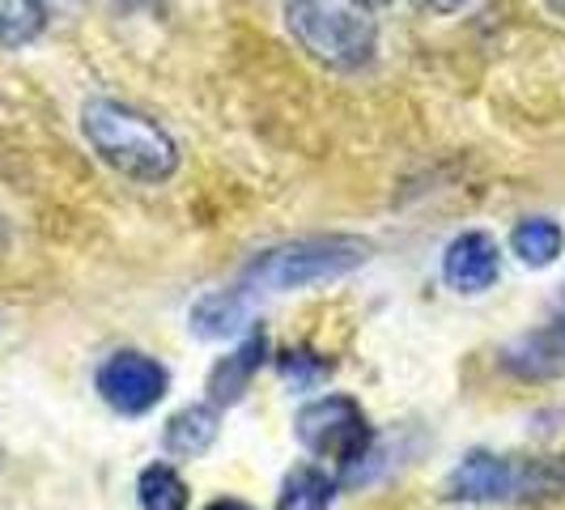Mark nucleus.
<instances>
[{
  "label": "nucleus",
  "mask_w": 565,
  "mask_h": 510,
  "mask_svg": "<svg viewBox=\"0 0 565 510\" xmlns=\"http://www.w3.org/2000/svg\"><path fill=\"white\" fill-rule=\"evenodd\" d=\"M82 137L124 179L167 183L179 170V145L158 119L115 98H89L82 107Z\"/></svg>",
  "instance_id": "obj_1"
},
{
  "label": "nucleus",
  "mask_w": 565,
  "mask_h": 510,
  "mask_svg": "<svg viewBox=\"0 0 565 510\" xmlns=\"http://www.w3.org/2000/svg\"><path fill=\"white\" fill-rule=\"evenodd\" d=\"M285 26L307 56L337 73L370 68L379 56V22L353 0H285Z\"/></svg>",
  "instance_id": "obj_2"
},
{
  "label": "nucleus",
  "mask_w": 565,
  "mask_h": 510,
  "mask_svg": "<svg viewBox=\"0 0 565 510\" xmlns=\"http://www.w3.org/2000/svg\"><path fill=\"white\" fill-rule=\"evenodd\" d=\"M370 259V243L353 234H315V238H294L281 247L259 252L243 268L238 285L264 294H289V289H307L319 281H340L349 273H358Z\"/></svg>",
  "instance_id": "obj_3"
},
{
  "label": "nucleus",
  "mask_w": 565,
  "mask_h": 510,
  "mask_svg": "<svg viewBox=\"0 0 565 510\" xmlns=\"http://www.w3.org/2000/svg\"><path fill=\"white\" fill-rule=\"evenodd\" d=\"M298 443L319 459H332L340 481H358L362 464L374 455V425L353 396H319L298 413Z\"/></svg>",
  "instance_id": "obj_4"
},
{
  "label": "nucleus",
  "mask_w": 565,
  "mask_h": 510,
  "mask_svg": "<svg viewBox=\"0 0 565 510\" xmlns=\"http://www.w3.org/2000/svg\"><path fill=\"white\" fill-rule=\"evenodd\" d=\"M98 396L111 404L124 417H141L149 408H158L170 387V374L158 358H149L141 349H119L98 366Z\"/></svg>",
  "instance_id": "obj_5"
},
{
  "label": "nucleus",
  "mask_w": 565,
  "mask_h": 510,
  "mask_svg": "<svg viewBox=\"0 0 565 510\" xmlns=\"http://www.w3.org/2000/svg\"><path fill=\"white\" fill-rule=\"evenodd\" d=\"M510 489H514V455L468 451L463 464H455V472L447 477L443 498L472 507H510Z\"/></svg>",
  "instance_id": "obj_6"
},
{
  "label": "nucleus",
  "mask_w": 565,
  "mask_h": 510,
  "mask_svg": "<svg viewBox=\"0 0 565 510\" xmlns=\"http://www.w3.org/2000/svg\"><path fill=\"white\" fill-rule=\"evenodd\" d=\"M502 277V252L498 238L484 230H463L455 234L451 247L443 252V281L451 285L455 294H484L493 289Z\"/></svg>",
  "instance_id": "obj_7"
},
{
  "label": "nucleus",
  "mask_w": 565,
  "mask_h": 510,
  "mask_svg": "<svg viewBox=\"0 0 565 510\" xmlns=\"http://www.w3.org/2000/svg\"><path fill=\"white\" fill-rule=\"evenodd\" d=\"M498 362L507 374L523 379V383H548L565 374V319H553L527 337L510 340L498 353Z\"/></svg>",
  "instance_id": "obj_8"
},
{
  "label": "nucleus",
  "mask_w": 565,
  "mask_h": 510,
  "mask_svg": "<svg viewBox=\"0 0 565 510\" xmlns=\"http://www.w3.org/2000/svg\"><path fill=\"white\" fill-rule=\"evenodd\" d=\"M255 307H259V294H255V289H247V285L213 289V294H204L196 307H192V315H188V328H192V337H200V340L238 337V332H247Z\"/></svg>",
  "instance_id": "obj_9"
},
{
  "label": "nucleus",
  "mask_w": 565,
  "mask_h": 510,
  "mask_svg": "<svg viewBox=\"0 0 565 510\" xmlns=\"http://www.w3.org/2000/svg\"><path fill=\"white\" fill-rule=\"evenodd\" d=\"M264 358H268V337L255 328V332L243 337V344L230 358H222L217 366L209 370V400L217 408L238 404V400L247 396V387H252V379L259 374V366H264Z\"/></svg>",
  "instance_id": "obj_10"
},
{
  "label": "nucleus",
  "mask_w": 565,
  "mask_h": 510,
  "mask_svg": "<svg viewBox=\"0 0 565 510\" xmlns=\"http://www.w3.org/2000/svg\"><path fill=\"white\" fill-rule=\"evenodd\" d=\"M565 498V455H532L514 459L510 507H548Z\"/></svg>",
  "instance_id": "obj_11"
},
{
  "label": "nucleus",
  "mask_w": 565,
  "mask_h": 510,
  "mask_svg": "<svg viewBox=\"0 0 565 510\" xmlns=\"http://www.w3.org/2000/svg\"><path fill=\"white\" fill-rule=\"evenodd\" d=\"M217 429H222V408L213 400L209 404H188V408H179L167 422L162 443L179 459H196V455H204L217 443Z\"/></svg>",
  "instance_id": "obj_12"
},
{
  "label": "nucleus",
  "mask_w": 565,
  "mask_h": 510,
  "mask_svg": "<svg viewBox=\"0 0 565 510\" xmlns=\"http://www.w3.org/2000/svg\"><path fill=\"white\" fill-rule=\"evenodd\" d=\"M510 252L519 255L527 268H548L565 252V230L553 217H527L510 230Z\"/></svg>",
  "instance_id": "obj_13"
},
{
  "label": "nucleus",
  "mask_w": 565,
  "mask_h": 510,
  "mask_svg": "<svg viewBox=\"0 0 565 510\" xmlns=\"http://www.w3.org/2000/svg\"><path fill=\"white\" fill-rule=\"evenodd\" d=\"M337 502V477H328L315 464H298L281 485L277 510H332Z\"/></svg>",
  "instance_id": "obj_14"
},
{
  "label": "nucleus",
  "mask_w": 565,
  "mask_h": 510,
  "mask_svg": "<svg viewBox=\"0 0 565 510\" xmlns=\"http://www.w3.org/2000/svg\"><path fill=\"white\" fill-rule=\"evenodd\" d=\"M141 510H188V481L170 464H149L137 477Z\"/></svg>",
  "instance_id": "obj_15"
},
{
  "label": "nucleus",
  "mask_w": 565,
  "mask_h": 510,
  "mask_svg": "<svg viewBox=\"0 0 565 510\" xmlns=\"http://www.w3.org/2000/svg\"><path fill=\"white\" fill-rule=\"evenodd\" d=\"M277 370H281V379L294 392H311L319 383H328L332 362L323 353H315V349H289V353L277 358Z\"/></svg>",
  "instance_id": "obj_16"
},
{
  "label": "nucleus",
  "mask_w": 565,
  "mask_h": 510,
  "mask_svg": "<svg viewBox=\"0 0 565 510\" xmlns=\"http://www.w3.org/2000/svg\"><path fill=\"white\" fill-rule=\"evenodd\" d=\"M85 0H26V9L47 26V22H60V18H73V13H82Z\"/></svg>",
  "instance_id": "obj_17"
},
{
  "label": "nucleus",
  "mask_w": 565,
  "mask_h": 510,
  "mask_svg": "<svg viewBox=\"0 0 565 510\" xmlns=\"http://www.w3.org/2000/svg\"><path fill=\"white\" fill-rule=\"evenodd\" d=\"M477 0H417V9L422 13H434V18H451V13H463V9H472Z\"/></svg>",
  "instance_id": "obj_18"
},
{
  "label": "nucleus",
  "mask_w": 565,
  "mask_h": 510,
  "mask_svg": "<svg viewBox=\"0 0 565 510\" xmlns=\"http://www.w3.org/2000/svg\"><path fill=\"white\" fill-rule=\"evenodd\" d=\"M124 13H145V9H158V0H115Z\"/></svg>",
  "instance_id": "obj_19"
},
{
  "label": "nucleus",
  "mask_w": 565,
  "mask_h": 510,
  "mask_svg": "<svg viewBox=\"0 0 565 510\" xmlns=\"http://www.w3.org/2000/svg\"><path fill=\"white\" fill-rule=\"evenodd\" d=\"M204 510H255V507H247V502H234V498H217V502H209Z\"/></svg>",
  "instance_id": "obj_20"
},
{
  "label": "nucleus",
  "mask_w": 565,
  "mask_h": 510,
  "mask_svg": "<svg viewBox=\"0 0 565 510\" xmlns=\"http://www.w3.org/2000/svg\"><path fill=\"white\" fill-rule=\"evenodd\" d=\"M353 4H362V9H387V4H396V0H353Z\"/></svg>",
  "instance_id": "obj_21"
},
{
  "label": "nucleus",
  "mask_w": 565,
  "mask_h": 510,
  "mask_svg": "<svg viewBox=\"0 0 565 510\" xmlns=\"http://www.w3.org/2000/svg\"><path fill=\"white\" fill-rule=\"evenodd\" d=\"M544 9H553L557 18H565V0H544Z\"/></svg>",
  "instance_id": "obj_22"
}]
</instances>
